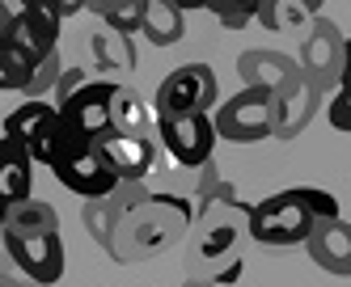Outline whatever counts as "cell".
Returning <instances> with one entry per match:
<instances>
[{
	"instance_id": "cell-1",
	"label": "cell",
	"mask_w": 351,
	"mask_h": 287,
	"mask_svg": "<svg viewBox=\"0 0 351 287\" xmlns=\"http://www.w3.org/2000/svg\"><path fill=\"white\" fill-rule=\"evenodd\" d=\"M191 224H195V207L186 199H178V195H144L114 224V237H110L106 253L119 266L148 262V258L165 253L169 245L186 241Z\"/></svg>"
},
{
	"instance_id": "cell-2",
	"label": "cell",
	"mask_w": 351,
	"mask_h": 287,
	"mask_svg": "<svg viewBox=\"0 0 351 287\" xmlns=\"http://www.w3.org/2000/svg\"><path fill=\"white\" fill-rule=\"evenodd\" d=\"M313 224H317V216L309 212V203L300 199V186L250 203V212H245V232H250L258 245H267V249H271V245H275V249L305 245L309 232H313Z\"/></svg>"
},
{
	"instance_id": "cell-3",
	"label": "cell",
	"mask_w": 351,
	"mask_h": 287,
	"mask_svg": "<svg viewBox=\"0 0 351 287\" xmlns=\"http://www.w3.org/2000/svg\"><path fill=\"white\" fill-rule=\"evenodd\" d=\"M216 136L229 144H263L275 132V97L267 89H250L241 85L224 106L212 114Z\"/></svg>"
},
{
	"instance_id": "cell-4",
	"label": "cell",
	"mask_w": 351,
	"mask_h": 287,
	"mask_svg": "<svg viewBox=\"0 0 351 287\" xmlns=\"http://www.w3.org/2000/svg\"><path fill=\"white\" fill-rule=\"evenodd\" d=\"M220 97V81L212 64H182L173 68L153 93V118L157 114H199L212 110Z\"/></svg>"
},
{
	"instance_id": "cell-5",
	"label": "cell",
	"mask_w": 351,
	"mask_h": 287,
	"mask_svg": "<svg viewBox=\"0 0 351 287\" xmlns=\"http://www.w3.org/2000/svg\"><path fill=\"white\" fill-rule=\"evenodd\" d=\"M5 253L13 258V266L26 275L34 287L60 283L64 266H68L60 228H51V232H5Z\"/></svg>"
},
{
	"instance_id": "cell-6",
	"label": "cell",
	"mask_w": 351,
	"mask_h": 287,
	"mask_svg": "<svg viewBox=\"0 0 351 287\" xmlns=\"http://www.w3.org/2000/svg\"><path fill=\"white\" fill-rule=\"evenodd\" d=\"M157 136H161L165 152L182 169L208 165L212 152H216V140H220L208 110H199V114H157Z\"/></svg>"
},
{
	"instance_id": "cell-7",
	"label": "cell",
	"mask_w": 351,
	"mask_h": 287,
	"mask_svg": "<svg viewBox=\"0 0 351 287\" xmlns=\"http://www.w3.org/2000/svg\"><path fill=\"white\" fill-rule=\"evenodd\" d=\"M343 51H347V38H343L339 25L330 17H313L309 30H305V42H300L296 64L322 93H335L339 76H343Z\"/></svg>"
},
{
	"instance_id": "cell-8",
	"label": "cell",
	"mask_w": 351,
	"mask_h": 287,
	"mask_svg": "<svg viewBox=\"0 0 351 287\" xmlns=\"http://www.w3.org/2000/svg\"><path fill=\"white\" fill-rule=\"evenodd\" d=\"M51 173H56V182L64 190H72V195H81V199H102V195H110V190H119V173L110 169V161L102 152H97L93 144H81V148H72V152H64L60 161L51 165Z\"/></svg>"
},
{
	"instance_id": "cell-9",
	"label": "cell",
	"mask_w": 351,
	"mask_h": 287,
	"mask_svg": "<svg viewBox=\"0 0 351 287\" xmlns=\"http://www.w3.org/2000/svg\"><path fill=\"white\" fill-rule=\"evenodd\" d=\"M271 97H275V132H271V140H296L313 123V114L322 110V89L305 72H296L292 81Z\"/></svg>"
},
{
	"instance_id": "cell-10",
	"label": "cell",
	"mask_w": 351,
	"mask_h": 287,
	"mask_svg": "<svg viewBox=\"0 0 351 287\" xmlns=\"http://www.w3.org/2000/svg\"><path fill=\"white\" fill-rule=\"evenodd\" d=\"M93 148L106 156L110 169L123 182H144L148 173H153V165H157V148H153L148 136H132V132H114V127H106V132L93 140Z\"/></svg>"
},
{
	"instance_id": "cell-11",
	"label": "cell",
	"mask_w": 351,
	"mask_h": 287,
	"mask_svg": "<svg viewBox=\"0 0 351 287\" xmlns=\"http://www.w3.org/2000/svg\"><path fill=\"white\" fill-rule=\"evenodd\" d=\"M114 85H119V81H102V76H93L85 89H77V93H72L64 106H60L64 123H68L77 136L97 140V136L110 127V93H114Z\"/></svg>"
},
{
	"instance_id": "cell-12",
	"label": "cell",
	"mask_w": 351,
	"mask_h": 287,
	"mask_svg": "<svg viewBox=\"0 0 351 287\" xmlns=\"http://www.w3.org/2000/svg\"><path fill=\"white\" fill-rule=\"evenodd\" d=\"M60 30H64V17L51 0H21L17 21H13V42L17 47H26L34 60H43V55L56 51Z\"/></svg>"
},
{
	"instance_id": "cell-13",
	"label": "cell",
	"mask_w": 351,
	"mask_h": 287,
	"mask_svg": "<svg viewBox=\"0 0 351 287\" xmlns=\"http://www.w3.org/2000/svg\"><path fill=\"white\" fill-rule=\"evenodd\" d=\"M305 253L326 271V275H339V279H351V224L343 216L335 220H317L309 241H305Z\"/></svg>"
},
{
	"instance_id": "cell-14",
	"label": "cell",
	"mask_w": 351,
	"mask_h": 287,
	"mask_svg": "<svg viewBox=\"0 0 351 287\" xmlns=\"http://www.w3.org/2000/svg\"><path fill=\"white\" fill-rule=\"evenodd\" d=\"M144 195H148L144 182H119V190H110V195H102V199H85L81 220H85V228H89V237L106 249L110 237H114V224L123 220V212H128L136 199H144Z\"/></svg>"
},
{
	"instance_id": "cell-15",
	"label": "cell",
	"mask_w": 351,
	"mask_h": 287,
	"mask_svg": "<svg viewBox=\"0 0 351 287\" xmlns=\"http://www.w3.org/2000/svg\"><path fill=\"white\" fill-rule=\"evenodd\" d=\"M34 195V161L17 140L0 136V220L9 207L26 203Z\"/></svg>"
},
{
	"instance_id": "cell-16",
	"label": "cell",
	"mask_w": 351,
	"mask_h": 287,
	"mask_svg": "<svg viewBox=\"0 0 351 287\" xmlns=\"http://www.w3.org/2000/svg\"><path fill=\"white\" fill-rule=\"evenodd\" d=\"M296 72H300V64L292 55H284V51H241V55H237V76H241V85H250V89L280 93Z\"/></svg>"
},
{
	"instance_id": "cell-17",
	"label": "cell",
	"mask_w": 351,
	"mask_h": 287,
	"mask_svg": "<svg viewBox=\"0 0 351 287\" xmlns=\"http://www.w3.org/2000/svg\"><path fill=\"white\" fill-rule=\"evenodd\" d=\"M89 51H93V64H97V72H102L106 81L136 72V64H140L136 47H132V34H119V30H110V25H102V30L89 34Z\"/></svg>"
},
{
	"instance_id": "cell-18",
	"label": "cell",
	"mask_w": 351,
	"mask_h": 287,
	"mask_svg": "<svg viewBox=\"0 0 351 287\" xmlns=\"http://www.w3.org/2000/svg\"><path fill=\"white\" fill-rule=\"evenodd\" d=\"M56 118H60V106H56V101H47V97H26L17 110H9V118H5V136L17 140L21 148H30L34 140L47 136V127H51Z\"/></svg>"
},
{
	"instance_id": "cell-19",
	"label": "cell",
	"mask_w": 351,
	"mask_h": 287,
	"mask_svg": "<svg viewBox=\"0 0 351 287\" xmlns=\"http://www.w3.org/2000/svg\"><path fill=\"white\" fill-rule=\"evenodd\" d=\"M140 34L153 47H173V42H182V34H186V13L173 5V0H148Z\"/></svg>"
},
{
	"instance_id": "cell-20",
	"label": "cell",
	"mask_w": 351,
	"mask_h": 287,
	"mask_svg": "<svg viewBox=\"0 0 351 287\" xmlns=\"http://www.w3.org/2000/svg\"><path fill=\"white\" fill-rule=\"evenodd\" d=\"M110 127L114 132H132V136H148V127H153V110H148L144 97L123 81L110 93Z\"/></svg>"
},
{
	"instance_id": "cell-21",
	"label": "cell",
	"mask_w": 351,
	"mask_h": 287,
	"mask_svg": "<svg viewBox=\"0 0 351 287\" xmlns=\"http://www.w3.org/2000/svg\"><path fill=\"white\" fill-rule=\"evenodd\" d=\"M305 17H309L305 0H258V13H254V21L271 34H292L305 25Z\"/></svg>"
},
{
	"instance_id": "cell-22",
	"label": "cell",
	"mask_w": 351,
	"mask_h": 287,
	"mask_svg": "<svg viewBox=\"0 0 351 287\" xmlns=\"http://www.w3.org/2000/svg\"><path fill=\"white\" fill-rule=\"evenodd\" d=\"M144 5L148 0H89V13L102 25H110V30H119V34H140Z\"/></svg>"
},
{
	"instance_id": "cell-23",
	"label": "cell",
	"mask_w": 351,
	"mask_h": 287,
	"mask_svg": "<svg viewBox=\"0 0 351 287\" xmlns=\"http://www.w3.org/2000/svg\"><path fill=\"white\" fill-rule=\"evenodd\" d=\"M34 55L26 47H17V42H0V93H9V89H26L30 81V72H34Z\"/></svg>"
},
{
	"instance_id": "cell-24",
	"label": "cell",
	"mask_w": 351,
	"mask_h": 287,
	"mask_svg": "<svg viewBox=\"0 0 351 287\" xmlns=\"http://www.w3.org/2000/svg\"><path fill=\"white\" fill-rule=\"evenodd\" d=\"M208 13L224 25V30H245L258 13V0H208Z\"/></svg>"
},
{
	"instance_id": "cell-25",
	"label": "cell",
	"mask_w": 351,
	"mask_h": 287,
	"mask_svg": "<svg viewBox=\"0 0 351 287\" xmlns=\"http://www.w3.org/2000/svg\"><path fill=\"white\" fill-rule=\"evenodd\" d=\"M60 72H64V64H60V51H51V55H43L38 64H34V72H30V81H26V97H47L56 89V81H60Z\"/></svg>"
},
{
	"instance_id": "cell-26",
	"label": "cell",
	"mask_w": 351,
	"mask_h": 287,
	"mask_svg": "<svg viewBox=\"0 0 351 287\" xmlns=\"http://www.w3.org/2000/svg\"><path fill=\"white\" fill-rule=\"evenodd\" d=\"M300 199L309 203V212H313L317 220H335V216H339V199H335L330 190H317V186H300Z\"/></svg>"
},
{
	"instance_id": "cell-27",
	"label": "cell",
	"mask_w": 351,
	"mask_h": 287,
	"mask_svg": "<svg viewBox=\"0 0 351 287\" xmlns=\"http://www.w3.org/2000/svg\"><path fill=\"white\" fill-rule=\"evenodd\" d=\"M326 118H330L335 132L351 136V97H347L343 89H335V93H330V101H326Z\"/></svg>"
},
{
	"instance_id": "cell-28",
	"label": "cell",
	"mask_w": 351,
	"mask_h": 287,
	"mask_svg": "<svg viewBox=\"0 0 351 287\" xmlns=\"http://www.w3.org/2000/svg\"><path fill=\"white\" fill-rule=\"evenodd\" d=\"M89 81H93V76H89L85 68H64V72H60V81H56V89H51V93H56V106H64V101L77 93V89H85Z\"/></svg>"
},
{
	"instance_id": "cell-29",
	"label": "cell",
	"mask_w": 351,
	"mask_h": 287,
	"mask_svg": "<svg viewBox=\"0 0 351 287\" xmlns=\"http://www.w3.org/2000/svg\"><path fill=\"white\" fill-rule=\"evenodd\" d=\"M13 21H17V9L0 0V42H13Z\"/></svg>"
},
{
	"instance_id": "cell-30",
	"label": "cell",
	"mask_w": 351,
	"mask_h": 287,
	"mask_svg": "<svg viewBox=\"0 0 351 287\" xmlns=\"http://www.w3.org/2000/svg\"><path fill=\"white\" fill-rule=\"evenodd\" d=\"M51 5L60 9V17H77V13H89V0H51Z\"/></svg>"
},
{
	"instance_id": "cell-31",
	"label": "cell",
	"mask_w": 351,
	"mask_h": 287,
	"mask_svg": "<svg viewBox=\"0 0 351 287\" xmlns=\"http://www.w3.org/2000/svg\"><path fill=\"white\" fill-rule=\"evenodd\" d=\"M339 89L351 97V38H347V51H343V76H339Z\"/></svg>"
},
{
	"instance_id": "cell-32",
	"label": "cell",
	"mask_w": 351,
	"mask_h": 287,
	"mask_svg": "<svg viewBox=\"0 0 351 287\" xmlns=\"http://www.w3.org/2000/svg\"><path fill=\"white\" fill-rule=\"evenodd\" d=\"M173 5L186 13V9H208V0H173Z\"/></svg>"
},
{
	"instance_id": "cell-33",
	"label": "cell",
	"mask_w": 351,
	"mask_h": 287,
	"mask_svg": "<svg viewBox=\"0 0 351 287\" xmlns=\"http://www.w3.org/2000/svg\"><path fill=\"white\" fill-rule=\"evenodd\" d=\"M0 287H34V283H17V279H9V275H0Z\"/></svg>"
},
{
	"instance_id": "cell-34",
	"label": "cell",
	"mask_w": 351,
	"mask_h": 287,
	"mask_svg": "<svg viewBox=\"0 0 351 287\" xmlns=\"http://www.w3.org/2000/svg\"><path fill=\"white\" fill-rule=\"evenodd\" d=\"M182 287H216V283H208V279H186Z\"/></svg>"
},
{
	"instance_id": "cell-35",
	"label": "cell",
	"mask_w": 351,
	"mask_h": 287,
	"mask_svg": "<svg viewBox=\"0 0 351 287\" xmlns=\"http://www.w3.org/2000/svg\"><path fill=\"white\" fill-rule=\"evenodd\" d=\"M322 5H326V0H305V9H309V13H317Z\"/></svg>"
},
{
	"instance_id": "cell-36",
	"label": "cell",
	"mask_w": 351,
	"mask_h": 287,
	"mask_svg": "<svg viewBox=\"0 0 351 287\" xmlns=\"http://www.w3.org/2000/svg\"><path fill=\"white\" fill-rule=\"evenodd\" d=\"M0 249H5V224H0Z\"/></svg>"
}]
</instances>
